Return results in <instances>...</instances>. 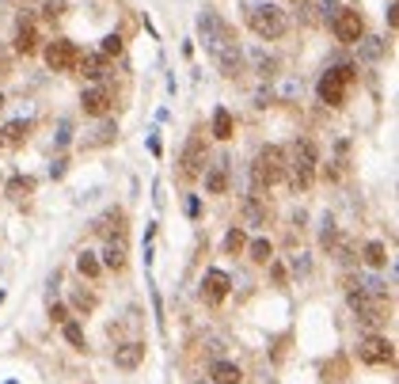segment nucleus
Listing matches in <instances>:
<instances>
[{"mask_svg": "<svg viewBox=\"0 0 399 384\" xmlns=\"http://www.w3.org/2000/svg\"><path fill=\"white\" fill-rule=\"evenodd\" d=\"M198 34H202V42L209 46V54L217 58L220 73L225 76L244 73V54H240V42H236V34H232V27L220 23L213 12H202V16H198Z\"/></svg>", "mask_w": 399, "mask_h": 384, "instance_id": "1", "label": "nucleus"}, {"mask_svg": "<svg viewBox=\"0 0 399 384\" xmlns=\"http://www.w3.org/2000/svg\"><path fill=\"white\" fill-rule=\"evenodd\" d=\"M316 172H319V153L308 137L297 141L293 153H289V163H285V175L293 183V190H308L316 183Z\"/></svg>", "mask_w": 399, "mask_h": 384, "instance_id": "2", "label": "nucleus"}, {"mask_svg": "<svg viewBox=\"0 0 399 384\" xmlns=\"http://www.w3.org/2000/svg\"><path fill=\"white\" fill-rule=\"evenodd\" d=\"M247 27H251L259 38L274 42V38H282V34L289 31V16H285L277 4L262 0V4H251V12H247Z\"/></svg>", "mask_w": 399, "mask_h": 384, "instance_id": "3", "label": "nucleus"}, {"mask_svg": "<svg viewBox=\"0 0 399 384\" xmlns=\"http://www.w3.org/2000/svg\"><path fill=\"white\" fill-rule=\"evenodd\" d=\"M282 175H285V153L282 148L277 145L259 148V156H255V163H251V187L266 190V187H274Z\"/></svg>", "mask_w": 399, "mask_h": 384, "instance_id": "4", "label": "nucleus"}, {"mask_svg": "<svg viewBox=\"0 0 399 384\" xmlns=\"http://www.w3.org/2000/svg\"><path fill=\"white\" fill-rule=\"evenodd\" d=\"M350 80H354L350 65L327 69V73L319 76V99H323L327 106H342V103H346V88H350Z\"/></svg>", "mask_w": 399, "mask_h": 384, "instance_id": "5", "label": "nucleus"}, {"mask_svg": "<svg viewBox=\"0 0 399 384\" xmlns=\"http://www.w3.org/2000/svg\"><path fill=\"white\" fill-rule=\"evenodd\" d=\"M358 358L365 361V365H391V361H396V346L384 335H369V339L358 343Z\"/></svg>", "mask_w": 399, "mask_h": 384, "instance_id": "6", "label": "nucleus"}, {"mask_svg": "<svg viewBox=\"0 0 399 384\" xmlns=\"http://www.w3.org/2000/svg\"><path fill=\"white\" fill-rule=\"evenodd\" d=\"M331 23H334V38L346 42V46H354V42L365 34V19H361L354 8H339V16H334Z\"/></svg>", "mask_w": 399, "mask_h": 384, "instance_id": "7", "label": "nucleus"}, {"mask_svg": "<svg viewBox=\"0 0 399 384\" xmlns=\"http://www.w3.org/2000/svg\"><path fill=\"white\" fill-rule=\"evenodd\" d=\"M76 58H80V54H76V46L69 38H54L46 46V65L54 69V73H69V69H76Z\"/></svg>", "mask_w": 399, "mask_h": 384, "instance_id": "8", "label": "nucleus"}, {"mask_svg": "<svg viewBox=\"0 0 399 384\" xmlns=\"http://www.w3.org/2000/svg\"><path fill=\"white\" fill-rule=\"evenodd\" d=\"M183 179H198V175H205V145H202V137H194V141H187V148H183Z\"/></svg>", "mask_w": 399, "mask_h": 384, "instance_id": "9", "label": "nucleus"}, {"mask_svg": "<svg viewBox=\"0 0 399 384\" xmlns=\"http://www.w3.org/2000/svg\"><path fill=\"white\" fill-rule=\"evenodd\" d=\"M346 301H350L354 316L361 319L365 327H376V319H380V301H373L369 293H361V289H350L346 293Z\"/></svg>", "mask_w": 399, "mask_h": 384, "instance_id": "10", "label": "nucleus"}, {"mask_svg": "<svg viewBox=\"0 0 399 384\" xmlns=\"http://www.w3.org/2000/svg\"><path fill=\"white\" fill-rule=\"evenodd\" d=\"M323 247H327V255H334V262H342V267H350L354 262V244L346 236H339L334 229L323 232Z\"/></svg>", "mask_w": 399, "mask_h": 384, "instance_id": "11", "label": "nucleus"}, {"mask_svg": "<svg viewBox=\"0 0 399 384\" xmlns=\"http://www.w3.org/2000/svg\"><path fill=\"white\" fill-rule=\"evenodd\" d=\"M126 259H130V247H126V236L118 232V236H106V247H103V267L111 270H122Z\"/></svg>", "mask_w": 399, "mask_h": 384, "instance_id": "12", "label": "nucleus"}, {"mask_svg": "<svg viewBox=\"0 0 399 384\" xmlns=\"http://www.w3.org/2000/svg\"><path fill=\"white\" fill-rule=\"evenodd\" d=\"M228 289H232V278H228L225 270H209V274H205V282H202V293L209 297V301H225V297H228Z\"/></svg>", "mask_w": 399, "mask_h": 384, "instance_id": "13", "label": "nucleus"}, {"mask_svg": "<svg viewBox=\"0 0 399 384\" xmlns=\"http://www.w3.org/2000/svg\"><path fill=\"white\" fill-rule=\"evenodd\" d=\"M80 106H84V115H106V111H111V91L106 88H88L80 95Z\"/></svg>", "mask_w": 399, "mask_h": 384, "instance_id": "14", "label": "nucleus"}, {"mask_svg": "<svg viewBox=\"0 0 399 384\" xmlns=\"http://www.w3.org/2000/svg\"><path fill=\"white\" fill-rule=\"evenodd\" d=\"M145 361V343H122L114 346V365L118 369H137Z\"/></svg>", "mask_w": 399, "mask_h": 384, "instance_id": "15", "label": "nucleus"}, {"mask_svg": "<svg viewBox=\"0 0 399 384\" xmlns=\"http://www.w3.org/2000/svg\"><path fill=\"white\" fill-rule=\"evenodd\" d=\"M209 376H213V384H240V381H244V373H240L236 361H225V358L213 361Z\"/></svg>", "mask_w": 399, "mask_h": 384, "instance_id": "16", "label": "nucleus"}, {"mask_svg": "<svg viewBox=\"0 0 399 384\" xmlns=\"http://www.w3.org/2000/svg\"><path fill=\"white\" fill-rule=\"evenodd\" d=\"M76 69H80L88 80H103L106 76V58L103 54H84V58H76Z\"/></svg>", "mask_w": 399, "mask_h": 384, "instance_id": "17", "label": "nucleus"}, {"mask_svg": "<svg viewBox=\"0 0 399 384\" xmlns=\"http://www.w3.org/2000/svg\"><path fill=\"white\" fill-rule=\"evenodd\" d=\"M205 190H209V194H225V190H228V160H217L209 168V175H205Z\"/></svg>", "mask_w": 399, "mask_h": 384, "instance_id": "18", "label": "nucleus"}, {"mask_svg": "<svg viewBox=\"0 0 399 384\" xmlns=\"http://www.w3.org/2000/svg\"><path fill=\"white\" fill-rule=\"evenodd\" d=\"M354 46H358L361 61H380V58H384V49H388V46H384V38H373V34H361Z\"/></svg>", "mask_w": 399, "mask_h": 384, "instance_id": "19", "label": "nucleus"}, {"mask_svg": "<svg viewBox=\"0 0 399 384\" xmlns=\"http://www.w3.org/2000/svg\"><path fill=\"white\" fill-rule=\"evenodd\" d=\"M114 137H118V126H114V122H99L95 130H91L88 137H84V148H99V145H111Z\"/></svg>", "mask_w": 399, "mask_h": 384, "instance_id": "20", "label": "nucleus"}, {"mask_svg": "<svg viewBox=\"0 0 399 384\" xmlns=\"http://www.w3.org/2000/svg\"><path fill=\"white\" fill-rule=\"evenodd\" d=\"M232 133H236V122H232V115H228L225 106H217V111H213V137H217V141H228Z\"/></svg>", "mask_w": 399, "mask_h": 384, "instance_id": "21", "label": "nucleus"}, {"mask_svg": "<svg viewBox=\"0 0 399 384\" xmlns=\"http://www.w3.org/2000/svg\"><path fill=\"white\" fill-rule=\"evenodd\" d=\"M34 46H38V34H34V27L31 23H19L16 49H19V54H34Z\"/></svg>", "mask_w": 399, "mask_h": 384, "instance_id": "22", "label": "nucleus"}, {"mask_svg": "<svg viewBox=\"0 0 399 384\" xmlns=\"http://www.w3.org/2000/svg\"><path fill=\"white\" fill-rule=\"evenodd\" d=\"M31 190H34V179H27V175H16V179H8V198H12V202H23Z\"/></svg>", "mask_w": 399, "mask_h": 384, "instance_id": "23", "label": "nucleus"}, {"mask_svg": "<svg viewBox=\"0 0 399 384\" xmlns=\"http://www.w3.org/2000/svg\"><path fill=\"white\" fill-rule=\"evenodd\" d=\"M247 255H251L255 262H270L274 259V247H270V240H251V244H247Z\"/></svg>", "mask_w": 399, "mask_h": 384, "instance_id": "24", "label": "nucleus"}, {"mask_svg": "<svg viewBox=\"0 0 399 384\" xmlns=\"http://www.w3.org/2000/svg\"><path fill=\"white\" fill-rule=\"evenodd\" d=\"M76 267H80V274H84V278H91V282H95V278H99V270H103V262H99L91 251H84L80 259H76Z\"/></svg>", "mask_w": 399, "mask_h": 384, "instance_id": "25", "label": "nucleus"}, {"mask_svg": "<svg viewBox=\"0 0 399 384\" xmlns=\"http://www.w3.org/2000/svg\"><path fill=\"white\" fill-rule=\"evenodd\" d=\"M361 259H365L369 267H384V262H388V251H384L380 240H373V244H365V255H361Z\"/></svg>", "mask_w": 399, "mask_h": 384, "instance_id": "26", "label": "nucleus"}, {"mask_svg": "<svg viewBox=\"0 0 399 384\" xmlns=\"http://www.w3.org/2000/svg\"><path fill=\"white\" fill-rule=\"evenodd\" d=\"M27 130H31V126H27V122H19V118H16V122H8V126H4L0 133H4V141H8V145H19V141L27 137Z\"/></svg>", "mask_w": 399, "mask_h": 384, "instance_id": "27", "label": "nucleus"}, {"mask_svg": "<svg viewBox=\"0 0 399 384\" xmlns=\"http://www.w3.org/2000/svg\"><path fill=\"white\" fill-rule=\"evenodd\" d=\"M244 217H247V225H266V210H262L255 198H247V202H244Z\"/></svg>", "mask_w": 399, "mask_h": 384, "instance_id": "28", "label": "nucleus"}, {"mask_svg": "<svg viewBox=\"0 0 399 384\" xmlns=\"http://www.w3.org/2000/svg\"><path fill=\"white\" fill-rule=\"evenodd\" d=\"M251 65L259 69V76H274L277 61H274V58H266V54H262V49H255V54H251Z\"/></svg>", "mask_w": 399, "mask_h": 384, "instance_id": "29", "label": "nucleus"}, {"mask_svg": "<svg viewBox=\"0 0 399 384\" xmlns=\"http://www.w3.org/2000/svg\"><path fill=\"white\" fill-rule=\"evenodd\" d=\"M61 331H65V339L76 346V350H84V346H88V343H84V331H80V324H73V319H65V324H61Z\"/></svg>", "mask_w": 399, "mask_h": 384, "instance_id": "30", "label": "nucleus"}, {"mask_svg": "<svg viewBox=\"0 0 399 384\" xmlns=\"http://www.w3.org/2000/svg\"><path fill=\"white\" fill-rule=\"evenodd\" d=\"M244 247H247V236H244L240 229H232V232L225 236V251H228V255H240Z\"/></svg>", "mask_w": 399, "mask_h": 384, "instance_id": "31", "label": "nucleus"}, {"mask_svg": "<svg viewBox=\"0 0 399 384\" xmlns=\"http://www.w3.org/2000/svg\"><path fill=\"white\" fill-rule=\"evenodd\" d=\"M99 54H103V58H118V54H122V38H118V34H106Z\"/></svg>", "mask_w": 399, "mask_h": 384, "instance_id": "32", "label": "nucleus"}, {"mask_svg": "<svg viewBox=\"0 0 399 384\" xmlns=\"http://www.w3.org/2000/svg\"><path fill=\"white\" fill-rule=\"evenodd\" d=\"M316 12L319 19H334L339 16V0H316Z\"/></svg>", "mask_w": 399, "mask_h": 384, "instance_id": "33", "label": "nucleus"}, {"mask_svg": "<svg viewBox=\"0 0 399 384\" xmlns=\"http://www.w3.org/2000/svg\"><path fill=\"white\" fill-rule=\"evenodd\" d=\"M73 301H76V308H84V312H91V308H95V297H91V293H84V289H76V297H73Z\"/></svg>", "mask_w": 399, "mask_h": 384, "instance_id": "34", "label": "nucleus"}, {"mask_svg": "<svg viewBox=\"0 0 399 384\" xmlns=\"http://www.w3.org/2000/svg\"><path fill=\"white\" fill-rule=\"evenodd\" d=\"M277 91H282V99H293L297 91H301V84H297L293 76H289V80H282V88H277Z\"/></svg>", "mask_w": 399, "mask_h": 384, "instance_id": "35", "label": "nucleus"}, {"mask_svg": "<svg viewBox=\"0 0 399 384\" xmlns=\"http://www.w3.org/2000/svg\"><path fill=\"white\" fill-rule=\"evenodd\" d=\"M49 319H54V324H65V319H69V312L61 308V304H54V308H49Z\"/></svg>", "mask_w": 399, "mask_h": 384, "instance_id": "36", "label": "nucleus"}, {"mask_svg": "<svg viewBox=\"0 0 399 384\" xmlns=\"http://www.w3.org/2000/svg\"><path fill=\"white\" fill-rule=\"evenodd\" d=\"M293 270H297V274H308V259H304V255H301V259H293Z\"/></svg>", "mask_w": 399, "mask_h": 384, "instance_id": "37", "label": "nucleus"}, {"mask_svg": "<svg viewBox=\"0 0 399 384\" xmlns=\"http://www.w3.org/2000/svg\"><path fill=\"white\" fill-rule=\"evenodd\" d=\"M0 106H4V95H0Z\"/></svg>", "mask_w": 399, "mask_h": 384, "instance_id": "38", "label": "nucleus"}, {"mask_svg": "<svg viewBox=\"0 0 399 384\" xmlns=\"http://www.w3.org/2000/svg\"><path fill=\"white\" fill-rule=\"evenodd\" d=\"M293 4H304V0H293Z\"/></svg>", "mask_w": 399, "mask_h": 384, "instance_id": "39", "label": "nucleus"}]
</instances>
